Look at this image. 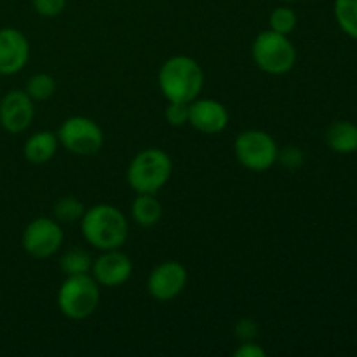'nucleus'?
<instances>
[{
	"label": "nucleus",
	"mask_w": 357,
	"mask_h": 357,
	"mask_svg": "<svg viewBox=\"0 0 357 357\" xmlns=\"http://www.w3.org/2000/svg\"><path fill=\"white\" fill-rule=\"evenodd\" d=\"M80 229L84 239L100 251L119 250L129 236L128 218L112 204H96L86 209L80 218Z\"/></svg>",
	"instance_id": "1"
},
{
	"label": "nucleus",
	"mask_w": 357,
	"mask_h": 357,
	"mask_svg": "<svg viewBox=\"0 0 357 357\" xmlns=\"http://www.w3.org/2000/svg\"><path fill=\"white\" fill-rule=\"evenodd\" d=\"M157 82L167 101L190 103L202 93L204 72L190 56H173L160 66Z\"/></svg>",
	"instance_id": "2"
},
{
	"label": "nucleus",
	"mask_w": 357,
	"mask_h": 357,
	"mask_svg": "<svg viewBox=\"0 0 357 357\" xmlns=\"http://www.w3.org/2000/svg\"><path fill=\"white\" fill-rule=\"evenodd\" d=\"M173 160L164 150L145 149L136 153L128 167V183L136 194H157L169 181Z\"/></svg>",
	"instance_id": "3"
},
{
	"label": "nucleus",
	"mask_w": 357,
	"mask_h": 357,
	"mask_svg": "<svg viewBox=\"0 0 357 357\" xmlns=\"http://www.w3.org/2000/svg\"><path fill=\"white\" fill-rule=\"evenodd\" d=\"M100 305V284L91 274L66 275L58 289L59 312L72 321L93 316Z\"/></svg>",
	"instance_id": "4"
},
{
	"label": "nucleus",
	"mask_w": 357,
	"mask_h": 357,
	"mask_svg": "<svg viewBox=\"0 0 357 357\" xmlns=\"http://www.w3.org/2000/svg\"><path fill=\"white\" fill-rule=\"evenodd\" d=\"M251 56L255 65L271 75H284L296 63V49L288 35L278 33L271 28L255 37Z\"/></svg>",
	"instance_id": "5"
},
{
	"label": "nucleus",
	"mask_w": 357,
	"mask_h": 357,
	"mask_svg": "<svg viewBox=\"0 0 357 357\" xmlns=\"http://www.w3.org/2000/svg\"><path fill=\"white\" fill-rule=\"evenodd\" d=\"M234 153L243 167L255 173H264L278 162L279 146L268 132L261 129H248L234 142Z\"/></svg>",
	"instance_id": "6"
},
{
	"label": "nucleus",
	"mask_w": 357,
	"mask_h": 357,
	"mask_svg": "<svg viewBox=\"0 0 357 357\" xmlns=\"http://www.w3.org/2000/svg\"><path fill=\"white\" fill-rule=\"evenodd\" d=\"M59 145L75 155H94L105 143V135L100 126L89 117L73 115L68 117L58 129Z\"/></svg>",
	"instance_id": "7"
},
{
	"label": "nucleus",
	"mask_w": 357,
	"mask_h": 357,
	"mask_svg": "<svg viewBox=\"0 0 357 357\" xmlns=\"http://www.w3.org/2000/svg\"><path fill=\"white\" fill-rule=\"evenodd\" d=\"M63 241H65V234H63L61 223L47 216L31 220L21 237L23 250L37 260H45L58 253L63 246Z\"/></svg>",
	"instance_id": "8"
},
{
	"label": "nucleus",
	"mask_w": 357,
	"mask_h": 357,
	"mask_svg": "<svg viewBox=\"0 0 357 357\" xmlns=\"http://www.w3.org/2000/svg\"><path fill=\"white\" fill-rule=\"evenodd\" d=\"M188 282L187 268L178 261L169 260L157 265L149 275L146 289L157 302H171L185 289Z\"/></svg>",
	"instance_id": "9"
},
{
	"label": "nucleus",
	"mask_w": 357,
	"mask_h": 357,
	"mask_svg": "<svg viewBox=\"0 0 357 357\" xmlns=\"http://www.w3.org/2000/svg\"><path fill=\"white\" fill-rule=\"evenodd\" d=\"M35 117L33 100L24 91L13 89L0 100V124L10 135L24 132Z\"/></svg>",
	"instance_id": "10"
},
{
	"label": "nucleus",
	"mask_w": 357,
	"mask_h": 357,
	"mask_svg": "<svg viewBox=\"0 0 357 357\" xmlns=\"http://www.w3.org/2000/svg\"><path fill=\"white\" fill-rule=\"evenodd\" d=\"M132 274V261L126 253L119 250L101 251L100 257L93 260L91 275L94 281L105 288H117L126 284Z\"/></svg>",
	"instance_id": "11"
},
{
	"label": "nucleus",
	"mask_w": 357,
	"mask_h": 357,
	"mask_svg": "<svg viewBox=\"0 0 357 357\" xmlns=\"http://www.w3.org/2000/svg\"><path fill=\"white\" fill-rule=\"evenodd\" d=\"M188 124L202 135H220L229 126V110L211 98H195L188 103Z\"/></svg>",
	"instance_id": "12"
},
{
	"label": "nucleus",
	"mask_w": 357,
	"mask_h": 357,
	"mask_svg": "<svg viewBox=\"0 0 357 357\" xmlns=\"http://www.w3.org/2000/svg\"><path fill=\"white\" fill-rule=\"evenodd\" d=\"M30 44L23 31L16 28L0 30V75H14L26 66Z\"/></svg>",
	"instance_id": "13"
},
{
	"label": "nucleus",
	"mask_w": 357,
	"mask_h": 357,
	"mask_svg": "<svg viewBox=\"0 0 357 357\" xmlns=\"http://www.w3.org/2000/svg\"><path fill=\"white\" fill-rule=\"evenodd\" d=\"M58 135L51 131H38L33 132L24 143V159L30 164L40 166V164L49 162L58 152Z\"/></svg>",
	"instance_id": "14"
},
{
	"label": "nucleus",
	"mask_w": 357,
	"mask_h": 357,
	"mask_svg": "<svg viewBox=\"0 0 357 357\" xmlns=\"http://www.w3.org/2000/svg\"><path fill=\"white\" fill-rule=\"evenodd\" d=\"M326 145L333 152L349 155V153L357 152V124L349 121H337L326 129Z\"/></svg>",
	"instance_id": "15"
},
{
	"label": "nucleus",
	"mask_w": 357,
	"mask_h": 357,
	"mask_svg": "<svg viewBox=\"0 0 357 357\" xmlns=\"http://www.w3.org/2000/svg\"><path fill=\"white\" fill-rule=\"evenodd\" d=\"M162 204L155 194H136L131 204V218L142 227H153L162 218Z\"/></svg>",
	"instance_id": "16"
},
{
	"label": "nucleus",
	"mask_w": 357,
	"mask_h": 357,
	"mask_svg": "<svg viewBox=\"0 0 357 357\" xmlns=\"http://www.w3.org/2000/svg\"><path fill=\"white\" fill-rule=\"evenodd\" d=\"M59 268L65 275L91 274L93 268V258L82 248H72L59 258Z\"/></svg>",
	"instance_id": "17"
},
{
	"label": "nucleus",
	"mask_w": 357,
	"mask_h": 357,
	"mask_svg": "<svg viewBox=\"0 0 357 357\" xmlns=\"http://www.w3.org/2000/svg\"><path fill=\"white\" fill-rule=\"evenodd\" d=\"M333 13L342 31L357 40V0H335Z\"/></svg>",
	"instance_id": "18"
},
{
	"label": "nucleus",
	"mask_w": 357,
	"mask_h": 357,
	"mask_svg": "<svg viewBox=\"0 0 357 357\" xmlns=\"http://www.w3.org/2000/svg\"><path fill=\"white\" fill-rule=\"evenodd\" d=\"M52 213H54V220L59 223H75L80 222V218L86 213V208H84L82 201H79L73 195H65V197L58 199L52 208Z\"/></svg>",
	"instance_id": "19"
},
{
	"label": "nucleus",
	"mask_w": 357,
	"mask_h": 357,
	"mask_svg": "<svg viewBox=\"0 0 357 357\" xmlns=\"http://www.w3.org/2000/svg\"><path fill=\"white\" fill-rule=\"evenodd\" d=\"M24 93L33 101H45L56 93V80L49 73H35L26 82Z\"/></svg>",
	"instance_id": "20"
},
{
	"label": "nucleus",
	"mask_w": 357,
	"mask_h": 357,
	"mask_svg": "<svg viewBox=\"0 0 357 357\" xmlns=\"http://www.w3.org/2000/svg\"><path fill=\"white\" fill-rule=\"evenodd\" d=\"M296 23H298V16L289 6L275 7L268 16V28L282 35L291 33L296 28Z\"/></svg>",
	"instance_id": "21"
},
{
	"label": "nucleus",
	"mask_w": 357,
	"mask_h": 357,
	"mask_svg": "<svg viewBox=\"0 0 357 357\" xmlns=\"http://www.w3.org/2000/svg\"><path fill=\"white\" fill-rule=\"evenodd\" d=\"M188 103H180V101H169L166 108V121L174 128L188 124Z\"/></svg>",
	"instance_id": "22"
},
{
	"label": "nucleus",
	"mask_w": 357,
	"mask_h": 357,
	"mask_svg": "<svg viewBox=\"0 0 357 357\" xmlns=\"http://www.w3.org/2000/svg\"><path fill=\"white\" fill-rule=\"evenodd\" d=\"M35 13L44 17H56L65 10L66 0H31Z\"/></svg>",
	"instance_id": "23"
},
{
	"label": "nucleus",
	"mask_w": 357,
	"mask_h": 357,
	"mask_svg": "<svg viewBox=\"0 0 357 357\" xmlns=\"http://www.w3.org/2000/svg\"><path fill=\"white\" fill-rule=\"evenodd\" d=\"M278 162L282 164L284 167H288V169H298V167H302L303 164L302 150L295 145H289L286 146V149L279 150Z\"/></svg>",
	"instance_id": "24"
},
{
	"label": "nucleus",
	"mask_w": 357,
	"mask_h": 357,
	"mask_svg": "<svg viewBox=\"0 0 357 357\" xmlns=\"http://www.w3.org/2000/svg\"><path fill=\"white\" fill-rule=\"evenodd\" d=\"M234 333L239 342H253L258 335V324L251 317H243L234 326Z\"/></svg>",
	"instance_id": "25"
},
{
	"label": "nucleus",
	"mask_w": 357,
	"mask_h": 357,
	"mask_svg": "<svg viewBox=\"0 0 357 357\" xmlns=\"http://www.w3.org/2000/svg\"><path fill=\"white\" fill-rule=\"evenodd\" d=\"M234 356L236 357H265L267 352L264 351L261 345H258L257 342H241L239 347L234 351Z\"/></svg>",
	"instance_id": "26"
},
{
	"label": "nucleus",
	"mask_w": 357,
	"mask_h": 357,
	"mask_svg": "<svg viewBox=\"0 0 357 357\" xmlns=\"http://www.w3.org/2000/svg\"><path fill=\"white\" fill-rule=\"evenodd\" d=\"M281 2H284V3H293V2H298V0H281Z\"/></svg>",
	"instance_id": "27"
}]
</instances>
